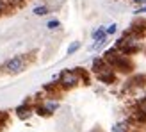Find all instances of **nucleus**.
<instances>
[{"label": "nucleus", "mask_w": 146, "mask_h": 132, "mask_svg": "<svg viewBox=\"0 0 146 132\" xmlns=\"http://www.w3.org/2000/svg\"><path fill=\"white\" fill-rule=\"evenodd\" d=\"M135 14H146V5H141L139 9L135 11Z\"/></svg>", "instance_id": "2eb2a0df"}, {"label": "nucleus", "mask_w": 146, "mask_h": 132, "mask_svg": "<svg viewBox=\"0 0 146 132\" xmlns=\"http://www.w3.org/2000/svg\"><path fill=\"white\" fill-rule=\"evenodd\" d=\"M137 111L143 113V114H146V97H143L139 102H137Z\"/></svg>", "instance_id": "f8f14e48"}, {"label": "nucleus", "mask_w": 146, "mask_h": 132, "mask_svg": "<svg viewBox=\"0 0 146 132\" xmlns=\"http://www.w3.org/2000/svg\"><path fill=\"white\" fill-rule=\"evenodd\" d=\"M43 109H45V111L48 113V114H54L55 111H57V109H59V102H57V100H45V102H43V104H39Z\"/></svg>", "instance_id": "39448f33"}, {"label": "nucleus", "mask_w": 146, "mask_h": 132, "mask_svg": "<svg viewBox=\"0 0 146 132\" xmlns=\"http://www.w3.org/2000/svg\"><path fill=\"white\" fill-rule=\"evenodd\" d=\"M80 71L78 68H73V70H62L57 77V86L61 89H71V87H77L80 84Z\"/></svg>", "instance_id": "f257e3e1"}, {"label": "nucleus", "mask_w": 146, "mask_h": 132, "mask_svg": "<svg viewBox=\"0 0 146 132\" xmlns=\"http://www.w3.org/2000/svg\"><path fill=\"white\" fill-rule=\"evenodd\" d=\"M16 116L20 120H27V118H31V116L34 114V107L29 104V102H25V104H21V105H18L16 107Z\"/></svg>", "instance_id": "20e7f679"}, {"label": "nucleus", "mask_w": 146, "mask_h": 132, "mask_svg": "<svg viewBox=\"0 0 146 132\" xmlns=\"http://www.w3.org/2000/svg\"><path fill=\"white\" fill-rule=\"evenodd\" d=\"M80 47H82V43H80V41H71V45L68 47L66 54H68V55H73V54H77L78 50H80Z\"/></svg>", "instance_id": "9d476101"}, {"label": "nucleus", "mask_w": 146, "mask_h": 132, "mask_svg": "<svg viewBox=\"0 0 146 132\" xmlns=\"http://www.w3.org/2000/svg\"><path fill=\"white\" fill-rule=\"evenodd\" d=\"M116 32H118V25H116V23H111L109 27H105V34H107V36H112V34H116Z\"/></svg>", "instance_id": "ddd939ff"}, {"label": "nucleus", "mask_w": 146, "mask_h": 132, "mask_svg": "<svg viewBox=\"0 0 146 132\" xmlns=\"http://www.w3.org/2000/svg\"><path fill=\"white\" fill-rule=\"evenodd\" d=\"M5 120H7V113H4V111H0V129H2V125L5 123Z\"/></svg>", "instance_id": "4468645a"}, {"label": "nucleus", "mask_w": 146, "mask_h": 132, "mask_svg": "<svg viewBox=\"0 0 146 132\" xmlns=\"http://www.w3.org/2000/svg\"><path fill=\"white\" fill-rule=\"evenodd\" d=\"M91 38H93V41H102V39H107L109 36L105 34V27H98V29H94V31L91 32Z\"/></svg>", "instance_id": "6e6552de"}, {"label": "nucleus", "mask_w": 146, "mask_h": 132, "mask_svg": "<svg viewBox=\"0 0 146 132\" xmlns=\"http://www.w3.org/2000/svg\"><path fill=\"white\" fill-rule=\"evenodd\" d=\"M96 79L100 80V82H104V84H114L116 82V71L107 64L102 71L96 73Z\"/></svg>", "instance_id": "7ed1b4c3"}, {"label": "nucleus", "mask_w": 146, "mask_h": 132, "mask_svg": "<svg viewBox=\"0 0 146 132\" xmlns=\"http://www.w3.org/2000/svg\"><path fill=\"white\" fill-rule=\"evenodd\" d=\"M46 27L50 29V31H55V29H59V27H61V21L57 20V18H52V20H48Z\"/></svg>", "instance_id": "9b49d317"}, {"label": "nucleus", "mask_w": 146, "mask_h": 132, "mask_svg": "<svg viewBox=\"0 0 146 132\" xmlns=\"http://www.w3.org/2000/svg\"><path fill=\"white\" fill-rule=\"evenodd\" d=\"M107 66V63L104 61V57H94L93 59V66H91V71L94 73V75H96L98 71H102Z\"/></svg>", "instance_id": "423d86ee"}, {"label": "nucleus", "mask_w": 146, "mask_h": 132, "mask_svg": "<svg viewBox=\"0 0 146 132\" xmlns=\"http://www.w3.org/2000/svg\"><path fill=\"white\" fill-rule=\"evenodd\" d=\"M134 4H137V5H146V0H132Z\"/></svg>", "instance_id": "dca6fc26"}, {"label": "nucleus", "mask_w": 146, "mask_h": 132, "mask_svg": "<svg viewBox=\"0 0 146 132\" xmlns=\"http://www.w3.org/2000/svg\"><path fill=\"white\" fill-rule=\"evenodd\" d=\"M4 9H5V2H4V0H0V14H2Z\"/></svg>", "instance_id": "f3484780"}, {"label": "nucleus", "mask_w": 146, "mask_h": 132, "mask_svg": "<svg viewBox=\"0 0 146 132\" xmlns=\"http://www.w3.org/2000/svg\"><path fill=\"white\" fill-rule=\"evenodd\" d=\"M25 68H27V57L25 55H14L9 61H5L2 66V70L5 73H9V75H18Z\"/></svg>", "instance_id": "f03ea898"}, {"label": "nucleus", "mask_w": 146, "mask_h": 132, "mask_svg": "<svg viewBox=\"0 0 146 132\" xmlns=\"http://www.w3.org/2000/svg\"><path fill=\"white\" fill-rule=\"evenodd\" d=\"M111 132H130V121H118L111 127Z\"/></svg>", "instance_id": "0eeeda50"}, {"label": "nucleus", "mask_w": 146, "mask_h": 132, "mask_svg": "<svg viewBox=\"0 0 146 132\" xmlns=\"http://www.w3.org/2000/svg\"><path fill=\"white\" fill-rule=\"evenodd\" d=\"M48 13H50V7L45 5V4L34 7V14H36V16H45V14H48Z\"/></svg>", "instance_id": "1a4fd4ad"}]
</instances>
